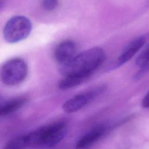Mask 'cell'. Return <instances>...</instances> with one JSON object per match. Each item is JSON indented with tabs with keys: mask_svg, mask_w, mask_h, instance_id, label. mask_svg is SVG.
I'll return each mask as SVG.
<instances>
[{
	"mask_svg": "<svg viewBox=\"0 0 149 149\" xmlns=\"http://www.w3.org/2000/svg\"><path fill=\"white\" fill-rule=\"evenodd\" d=\"M67 132L64 122H57L22 134L9 140L5 148L10 149L29 147L52 148L58 144Z\"/></svg>",
	"mask_w": 149,
	"mask_h": 149,
	"instance_id": "1",
	"label": "cell"
},
{
	"mask_svg": "<svg viewBox=\"0 0 149 149\" xmlns=\"http://www.w3.org/2000/svg\"><path fill=\"white\" fill-rule=\"evenodd\" d=\"M104 51L100 47H93L75 55L69 62L60 65V72L63 76L76 74L90 76L104 62Z\"/></svg>",
	"mask_w": 149,
	"mask_h": 149,
	"instance_id": "2",
	"label": "cell"
},
{
	"mask_svg": "<svg viewBox=\"0 0 149 149\" xmlns=\"http://www.w3.org/2000/svg\"><path fill=\"white\" fill-rule=\"evenodd\" d=\"M28 67L20 58L6 61L0 68V80L5 85L13 86L22 83L27 77Z\"/></svg>",
	"mask_w": 149,
	"mask_h": 149,
	"instance_id": "3",
	"label": "cell"
},
{
	"mask_svg": "<svg viewBox=\"0 0 149 149\" xmlns=\"http://www.w3.org/2000/svg\"><path fill=\"white\" fill-rule=\"evenodd\" d=\"M32 30V23L24 16L16 15L12 17L6 23L3 35L9 43H16L26 39Z\"/></svg>",
	"mask_w": 149,
	"mask_h": 149,
	"instance_id": "4",
	"label": "cell"
},
{
	"mask_svg": "<svg viewBox=\"0 0 149 149\" xmlns=\"http://www.w3.org/2000/svg\"><path fill=\"white\" fill-rule=\"evenodd\" d=\"M105 89V86H100L77 94L65 101L62 105V109L68 113L78 111L92 102L97 96L102 93Z\"/></svg>",
	"mask_w": 149,
	"mask_h": 149,
	"instance_id": "5",
	"label": "cell"
},
{
	"mask_svg": "<svg viewBox=\"0 0 149 149\" xmlns=\"http://www.w3.org/2000/svg\"><path fill=\"white\" fill-rule=\"evenodd\" d=\"M146 42V38L143 36L137 37L133 39L124 48L123 51L118 57L115 66L118 68L130 61L144 46Z\"/></svg>",
	"mask_w": 149,
	"mask_h": 149,
	"instance_id": "6",
	"label": "cell"
},
{
	"mask_svg": "<svg viewBox=\"0 0 149 149\" xmlns=\"http://www.w3.org/2000/svg\"><path fill=\"white\" fill-rule=\"evenodd\" d=\"M76 45L72 40H65L61 42L56 48L54 52L55 61L60 65L69 62L75 55Z\"/></svg>",
	"mask_w": 149,
	"mask_h": 149,
	"instance_id": "7",
	"label": "cell"
},
{
	"mask_svg": "<svg viewBox=\"0 0 149 149\" xmlns=\"http://www.w3.org/2000/svg\"><path fill=\"white\" fill-rule=\"evenodd\" d=\"M106 131L107 127L105 125H101L95 126L79 139L76 144V148H84L91 146L101 139Z\"/></svg>",
	"mask_w": 149,
	"mask_h": 149,
	"instance_id": "8",
	"label": "cell"
},
{
	"mask_svg": "<svg viewBox=\"0 0 149 149\" xmlns=\"http://www.w3.org/2000/svg\"><path fill=\"white\" fill-rule=\"evenodd\" d=\"M27 102V99L24 97L12 98L0 104V118L8 115L20 108Z\"/></svg>",
	"mask_w": 149,
	"mask_h": 149,
	"instance_id": "9",
	"label": "cell"
},
{
	"mask_svg": "<svg viewBox=\"0 0 149 149\" xmlns=\"http://www.w3.org/2000/svg\"><path fill=\"white\" fill-rule=\"evenodd\" d=\"M89 76L83 74H72L64 76L58 83V87L61 90H67L80 85L86 81Z\"/></svg>",
	"mask_w": 149,
	"mask_h": 149,
	"instance_id": "10",
	"label": "cell"
},
{
	"mask_svg": "<svg viewBox=\"0 0 149 149\" xmlns=\"http://www.w3.org/2000/svg\"><path fill=\"white\" fill-rule=\"evenodd\" d=\"M149 62V45L140 53L136 59V64L141 67Z\"/></svg>",
	"mask_w": 149,
	"mask_h": 149,
	"instance_id": "11",
	"label": "cell"
},
{
	"mask_svg": "<svg viewBox=\"0 0 149 149\" xmlns=\"http://www.w3.org/2000/svg\"><path fill=\"white\" fill-rule=\"evenodd\" d=\"M58 5V0H41V6L45 10L52 11Z\"/></svg>",
	"mask_w": 149,
	"mask_h": 149,
	"instance_id": "12",
	"label": "cell"
},
{
	"mask_svg": "<svg viewBox=\"0 0 149 149\" xmlns=\"http://www.w3.org/2000/svg\"><path fill=\"white\" fill-rule=\"evenodd\" d=\"M141 105L145 108H149V91L144 96L141 101Z\"/></svg>",
	"mask_w": 149,
	"mask_h": 149,
	"instance_id": "13",
	"label": "cell"
},
{
	"mask_svg": "<svg viewBox=\"0 0 149 149\" xmlns=\"http://www.w3.org/2000/svg\"><path fill=\"white\" fill-rule=\"evenodd\" d=\"M3 2L2 0H0V9L3 7Z\"/></svg>",
	"mask_w": 149,
	"mask_h": 149,
	"instance_id": "14",
	"label": "cell"
}]
</instances>
